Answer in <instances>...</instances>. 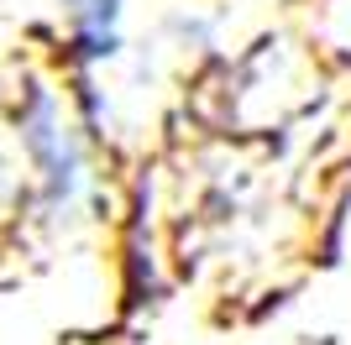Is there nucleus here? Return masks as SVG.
Returning <instances> with one entry per match:
<instances>
[{
  "label": "nucleus",
  "instance_id": "obj_1",
  "mask_svg": "<svg viewBox=\"0 0 351 345\" xmlns=\"http://www.w3.org/2000/svg\"><path fill=\"white\" fill-rule=\"evenodd\" d=\"M0 115L21 162V215L43 235H84L116 215V152L79 115L58 63L21 73Z\"/></svg>",
  "mask_w": 351,
  "mask_h": 345
},
{
  "label": "nucleus",
  "instance_id": "obj_2",
  "mask_svg": "<svg viewBox=\"0 0 351 345\" xmlns=\"http://www.w3.org/2000/svg\"><path fill=\"white\" fill-rule=\"evenodd\" d=\"M53 21V58L63 73H116L132 53L142 0H43Z\"/></svg>",
  "mask_w": 351,
  "mask_h": 345
},
{
  "label": "nucleus",
  "instance_id": "obj_3",
  "mask_svg": "<svg viewBox=\"0 0 351 345\" xmlns=\"http://www.w3.org/2000/svg\"><path fill=\"white\" fill-rule=\"evenodd\" d=\"M0 215H21V162H16L5 115H0Z\"/></svg>",
  "mask_w": 351,
  "mask_h": 345
}]
</instances>
